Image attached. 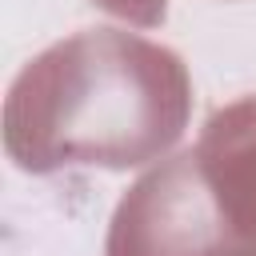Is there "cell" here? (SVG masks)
Here are the masks:
<instances>
[{
	"label": "cell",
	"instance_id": "cell-3",
	"mask_svg": "<svg viewBox=\"0 0 256 256\" xmlns=\"http://www.w3.org/2000/svg\"><path fill=\"white\" fill-rule=\"evenodd\" d=\"M244 240H256V100L216 112L196 148Z\"/></svg>",
	"mask_w": 256,
	"mask_h": 256
},
{
	"label": "cell",
	"instance_id": "cell-4",
	"mask_svg": "<svg viewBox=\"0 0 256 256\" xmlns=\"http://www.w3.org/2000/svg\"><path fill=\"white\" fill-rule=\"evenodd\" d=\"M92 4H100L104 12H112L120 20H132L140 28H152V24L164 20V4L168 0H92Z\"/></svg>",
	"mask_w": 256,
	"mask_h": 256
},
{
	"label": "cell",
	"instance_id": "cell-1",
	"mask_svg": "<svg viewBox=\"0 0 256 256\" xmlns=\"http://www.w3.org/2000/svg\"><path fill=\"white\" fill-rule=\"evenodd\" d=\"M184 60L136 32L88 28L20 68L4 100V152L24 172L140 168L188 128Z\"/></svg>",
	"mask_w": 256,
	"mask_h": 256
},
{
	"label": "cell",
	"instance_id": "cell-2",
	"mask_svg": "<svg viewBox=\"0 0 256 256\" xmlns=\"http://www.w3.org/2000/svg\"><path fill=\"white\" fill-rule=\"evenodd\" d=\"M248 244L196 152L152 168L116 208L108 256H224Z\"/></svg>",
	"mask_w": 256,
	"mask_h": 256
}]
</instances>
